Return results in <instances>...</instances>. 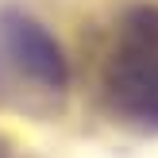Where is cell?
<instances>
[{"instance_id": "obj_2", "label": "cell", "mask_w": 158, "mask_h": 158, "mask_svg": "<svg viewBox=\"0 0 158 158\" xmlns=\"http://www.w3.org/2000/svg\"><path fill=\"white\" fill-rule=\"evenodd\" d=\"M15 73V89L62 93L66 89V62L46 31L19 15L0 19V77Z\"/></svg>"}, {"instance_id": "obj_1", "label": "cell", "mask_w": 158, "mask_h": 158, "mask_svg": "<svg viewBox=\"0 0 158 158\" xmlns=\"http://www.w3.org/2000/svg\"><path fill=\"white\" fill-rule=\"evenodd\" d=\"M104 93L123 116L158 120V12H135L104 69Z\"/></svg>"}]
</instances>
